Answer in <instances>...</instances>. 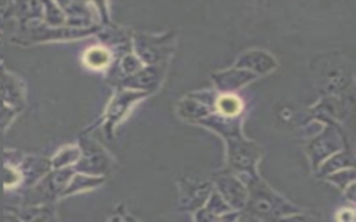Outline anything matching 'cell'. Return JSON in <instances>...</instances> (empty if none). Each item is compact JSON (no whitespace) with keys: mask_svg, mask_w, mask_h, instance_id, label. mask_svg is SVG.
Masks as SVG:
<instances>
[{"mask_svg":"<svg viewBox=\"0 0 356 222\" xmlns=\"http://www.w3.org/2000/svg\"><path fill=\"white\" fill-rule=\"evenodd\" d=\"M248 187V203L245 212L264 221L278 222L282 216L299 212L300 210L289 204L285 198L277 194L267 183L260 180L257 176L245 182Z\"/></svg>","mask_w":356,"mask_h":222,"instance_id":"6da1fadb","label":"cell"},{"mask_svg":"<svg viewBox=\"0 0 356 222\" xmlns=\"http://www.w3.org/2000/svg\"><path fill=\"white\" fill-rule=\"evenodd\" d=\"M228 148V165L236 176L245 183L256 175V162L261 155V150L252 142L241 136V133L225 137Z\"/></svg>","mask_w":356,"mask_h":222,"instance_id":"7a4b0ae2","label":"cell"},{"mask_svg":"<svg viewBox=\"0 0 356 222\" xmlns=\"http://www.w3.org/2000/svg\"><path fill=\"white\" fill-rule=\"evenodd\" d=\"M81 143V158L74 165V169L79 173L92 176H103L107 173L111 168V160L108 154L90 139H82Z\"/></svg>","mask_w":356,"mask_h":222,"instance_id":"3957f363","label":"cell"},{"mask_svg":"<svg viewBox=\"0 0 356 222\" xmlns=\"http://www.w3.org/2000/svg\"><path fill=\"white\" fill-rule=\"evenodd\" d=\"M214 190L224 198L232 211H242L248 203V187L234 173H222L214 179Z\"/></svg>","mask_w":356,"mask_h":222,"instance_id":"277c9868","label":"cell"},{"mask_svg":"<svg viewBox=\"0 0 356 222\" xmlns=\"http://www.w3.org/2000/svg\"><path fill=\"white\" fill-rule=\"evenodd\" d=\"M74 172V166H68L63 169H56L54 172L46 175V178H43L32 190L31 198H36L33 203L54 200L56 197L61 196Z\"/></svg>","mask_w":356,"mask_h":222,"instance_id":"5b68a950","label":"cell"},{"mask_svg":"<svg viewBox=\"0 0 356 222\" xmlns=\"http://www.w3.org/2000/svg\"><path fill=\"white\" fill-rule=\"evenodd\" d=\"M147 93L131 90V89H122L118 92L113 100L110 101L107 110H106V122L104 129L108 136H111L114 126L127 115L129 108L140 99H143Z\"/></svg>","mask_w":356,"mask_h":222,"instance_id":"8992f818","label":"cell"},{"mask_svg":"<svg viewBox=\"0 0 356 222\" xmlns=\"http://www.w3.org/2000/svg\"><path fill=\"white\" fill-rule=\"evenodd\" d=\"M167 39L168 36L154 37L146 35H136L134 39V46L138 58L147 65L161 64V61L168 57L170 53V43L167 42Z\"/></svg>","mask_w":356,"mask_h":222,"instance_id":"52a82bcc","label":"cell"},{"mask_svg":"<svg viewBox=\"0 0 356 222\" xmlns=\"http://www.w3.org/2000/svg\"><path fill=\"white\" fill-rule=\"evenodd\" d=\"M179 203L184 210L196 212L202 208L209 196L213 191V185L209 180H188L184 179L179 182Z\"/></svg>","mask_w":356,"mask_h":222,"instance_id":"ba28073f","label":"cell"},{"mask_svg":"<svg viewBox=\"0 0 356 222\" xmlns=\"http://www.w3.org/2000/svg\"><path fill=\"white\" fill-rule=\"evenodd\" d=\"M164 69H165L164 64L143 67L136 74L124 78L121 80V85L131 90H138V92H143V93L153 92L159 87V85L164 76Z\"/></svg>","mask_w":356,"mask_h":222,"instance_id":"9c48e42d","label":"cell"},{"mask_svg":"<svg viewBox=\"0 0 356 222\" xmlns=\"http://www.w3.org/2000/svg\"><path fill=\"white\" fill-rule=\"evenodd\" d=\"M277 67L275 58L263 50H248L242 53L236 61L234 68L245 69L253 75H266L274 71Z\"/></svg>","mask_w":356,"mask_h":222,"instance_id":"30bf717a","label":"cell"},{"mask_svg":"<svg viewBox=\"0 0 356 222\" xmlns=\"http://www.w3.org/2000/svg\"><path fill=\"white\" fill-rule=\"evenodd\" d=\"M342 148V140L338 136L337 130L327 128L323 135L317 136L309 147V153L313 161V165H318L321 161L327 160L330 155H334Z\"/></svg>","mask_w":356,"mask_h":222,"instance_id":"8fae6325","label":"cell"},{"mask_svg":"<svg viewBox=\"0 0 356 222\" xmlns=\"http://www.w3.org/2000/svg\"><path fill=\"white\" fill-rule=\"evenodd\" d=\"M257 76L245 71V69H238L232 68L228 71H221L213 75V82L221 94H234L235 90L241 89L242 86L248 85Z\"/></svg>","mask_w":356,"mask_h":222,"instance_id":"7c38bea8","label":"cell"},{"mask_svg":"<svg viewBox=\"0 0 356 222\" xmlns=\"http://www.w3.org/2000/svg\"><path fill=\"white\" fill-rule=\"evenodd\" d=\"M0 97L13 111H18L24 105V90L21 82L15 76L7 74L0 89Z\"/></svg>","mask_w":356,"mask_h":222,"instance_id":"4fadbf2b","label":"cell"},{"mask_svg":"<svg viewBox=\"0 0 356 222\" xmlns=\"http://www.w3.org/2000/svg\"><path fill=\"white\" fill-rule=\"evenodd\" d=\"M58 6L63 8L67 17V24L74 26H85L89 25L92 21V11L89 10V6L85 3H58Z\"/></svg>","mask_w":356,"mask_h":222,"instance_id":"5bb4252c","label":"cell"},{"mask_svg":"<svg viewBox=\"0 0 356 222\" xmlns=\"http://www.w3.org/2000/svg\"><path fill=\"white\" fill-rule=\"evenodd\" d=\"M103 182H104L103 176H92V175L79 173V172L74 173L61 196L64 197V196L75 194V193H79V191L92 190V189L100 186Z\"/></svg>","mask_w":356,"mask_h":222,"instance_id":"9a60e30c","label":"cell"},{"mask_svg":"<svg viewBox=\"0 0 356 222\" xmlns=\"http://www.w3.org/2000/svg\"><path fill=\"white\" fill-rule=\"evenodd\" d=\"M214 108L218 115L225 118H238L242 112V100L235 94H220L214 100Z\"/></svg>","mask_w":356,"mask_h":222,"instance_id":"2e32d148","label":"cell"},{"mask_svg":"<svg viewBox=\"0 0 356 222\" xmlns=\"http://www.w3.org/2000/svg\"><path fill=\"white\" fill-rule=\"evenodd\" d=\"M51 166V164L43 158H38V157H29L22 162V168H21V175L25 173V178L28 179L29 183H35L36 180L42 179L43 175L47 173L49 168Z\"/></svg>","mask_w":356,"mask_h":222,"instance_id":"e0dca14e","label":"cell"},{"mask_svg":"<svg viewBox=\"0 0 356 222\" xmlns=\"http://www.w3.org/2000/svg\"><path fill=\"white\" fill-rule=\"evenodd\" d=\"M83 62L92 69H103L111 62V53L103 46H93L83 54Z\"/></svg>","mask_w":356,"mask_h":222,"instance_id":"ac0fdd59","label":"cell"},{"mask_svg":"<svg viewBox=\"0 0 356 222\" xmlns=\"http://www.w3.org/2000/svg\"><path fill=\"white\" fill-rule=\"evenodd\" d=\"M79 158H81V148L78 146H67L54 154L50 164L54 169H63V168L74 166Z\"/></svg>","mask_w":356,"mask_h":222,"instance_id":"d6986e66","label":"cell"},{"mask_svg":"<svg viewBox=\"0 0 356 222\" xmlns=\"http://www.w3.org/2000/svg\"><path fill=\"white\" fill-rule=\"evenodd\" d=\"M178 112L184 117V118H189V119H197L202 121L209 115V107L197 100H192V99H185L182 101H179L178 104Z\"/></svg>","mask_w":356,"mask_h":222,"instance_id":"ffe728a7","label":"cell"},{"mask_svg":"<svg viewBox=\"0 0 356 222\" xmlns=\"http://www.w3.org/2000/svg\"><path fill=\"white\" fill-rule=\"evenodd\" d=\"M355 162L353 157L346 153V151H338L334 155H331V158H327L321 166V175H330L332 172L345 169V168H350V165Z\"/></svg>","mask_w":356,"mask_h":222,"instance_id":"44dd1931","label":"cell"},{"mask_svg":"<svg viewBox=\"0 0 356 222\" xmlns=\"http://www.w3.org/2000/svg\"><path fill=\"white\" fill-rule=\"evenodd\" d=\"M19 219L22 222H57L51 208L44 205L24 210L19 214Z\"/></svg>","mask_w":356,"mask_h":222,"instance_id":"7402d4cb","label":"cell"},{"mask_svg":"<svg viewBox=\"0 0 356 222\" xmlns=\"http://www.w3.org/2000/svg\"><path fill=\"white\" fill-rule=\"evenodd\" d=\"M43 17L50 26H60L67 24V17L58 3H44L43 4Z\"/></svg>","mask_w":356,"mask_h":222,"instance_id":"603a6c76","label":"cell"},{"mask_svg":"<svg viewBox=\"0 0 356 222\" xmlns=\"http://www.w3.org/2000/svg\"><path fill=\"white\" fill-rule=\"evenodd\" d=\"M15 12L24 22H28V21H32L43 14V4L33 3V1L15 3Z\"/></svg>","mask_w":356,"mask_h":222,"instance_id":"cb8c5ba5","label":"cell"},{"mask_svg":"<svg viewBox=\"0 0 356 222\" xmlns=\"http://www.w3.org/2000/svg\"><path fill=\"white\" fill-rule=\"evenodd\" d=\"M325 178L337 187L345 190L349 185H352L356 180V168H345V169L332 172V173L327 175Z\"/></svg>","mask_w":356,"mask_h":222,"instance_id":"d4e9b609","label":"cell"},{"mask_svg":"<svg viewBox=\"0 0 356 222\" xmlns=\"http://www.w3.org/2000/svg\"><path fill=\"white\" fill-rule=\"evenodd\" d=\"M207 211H210L211 214L217 215V216H222V215H227L229 212H232L231 207L224 201V198L213 189L211 194L209 196L206 204L203 205Z\"/></svg>","mask_w":356,"mask_h":222,"instance_id":"484cf974","label":"cell"},{"mask_svg":"<svg viewBox=\"0 0 356 222\" xmlns=\"http://www.w3.org/2000/svg\"><path fill=\"white\" fill-rule=\"evenodd\" d=\"M142 61L138 58L136 54H132V53H128L125 54L122 58H121V62H120V69L121 72L127 76H131L134 74H136L138 71H140L143 67H142Z\"/></svg>","mask_w":356,"mask_h":222,"instance_id":"4316f807","label":"cell"},{"mask_svg":"<svg viewBox=\"0 0 356 222\" xmlns=\"http://www.w3.org/2000/svg\"><path fill=\"white\" fill-rule=\"evenodd\" d=\"M278 222H320V219L314 214H302L299 211V212L282 216L281 219H278Z\"/></svg>","mask_w":356,"mask_h":222,"instance_id":"83f0119b","label":"cell"},{"mask_svg":"<svg viewBox=\"0 0 356 222\" xmlns=\"http://www.w3.org/2000/svg\"><path fill=\"white\" fill-rule=\"evenodd\" d=\"M15 12V3H0V25H4L6 21Z\"/></svg>","mask_w":356,"mask_h":222,"instance_id":"f1b7e54d","label":"cell"},{"mask_svg":"<svg viewBox=\"0 0 356 222\" xmlns=\"http://www.w3.org/2000/svg\"><path fill=\"white\" fill-rule=\"evenodd\" d=\"M11 108L4 103V100L0 97V126L1 123H7L11 118Z\"/></svg>","mask_w":356,"mask_h":222,"instance_id":"f546056e","label":"cell"},{"mask_svg":"<svg viewBox=\"0 0 356 222\" xmlns=\"http://www.w3.org/2000/svg\"><path fill=\"white\" fill-rule=\"evenodd\" d=\"M345 196L350 203L356 204V180L345 189Z\"/></svg>","mask_w":356,"mask_h":222,"instance_id":"4dcf8cb0","label":"cell"},{"mask_svg":"<svg viewBox=\"0 0 356 222\" xmlns=\"http://www.w3.org/2000/svg\"><path fill=\"white\" fill-rule=\"evenodd\" d=\"M234 222H264V221H261V219H259V218H256V216H253L248 212H243V214L238 215V218Z\"/></svg>","mask_w":356,"mask_h":222,"instance_id":"1f68e13d","label":"cell"},{"mask_svg":"<svg viewBox=\"0 0 356 222\" xmlns=\"http://www.w3.org/2000/svg\"><path fill=\"white\" fill-rule=\"evenodd\" d=\"M3 58V35L0 33V60Z\"/></svg>","mask_w":356,"mask_h":222,"instance_id":"d6a6232c","label":"cell"},{"mask_svg":"<svg viewBox=\"0 0 356 222\" xmlns=\"http://www.w3.org/2000/svg\"><path fill=\"white\" fill-rule=\"evenodd\" d=\"M122 222H138L135 218H132V216H125L124 219H122Z\"/></svg>","mask_w":356,"mask_h":222,"instance_id":"836d02e7","label":"cell"},{"mask_svg":"<svg viewBox=\"0 0 356 222\" xmlns=\"http://www.w3.org/2000/svg\"><path fill=\"white\" fill-rule=\"evenodd\" d=\"M108 222H122V219H121L120 216H117V215H115V216H113Z\"/></svg>","mask_w":356,"mask_h":222,"instance_id":"e575fe53","label":"cell"},{"mask_svg":"<svg viewBox=\"0 0 356 222\" xmlns=\"http://www.w3.org/2000/svg\"><path fill=\"white\" fill-rule=\"evenodd\" d=\"M353 222H356V210H353Z\"/></svg>","mask_w":356,"mask_h":222,"instance_id":"d590c367","label":"cell"}]
</instances>
